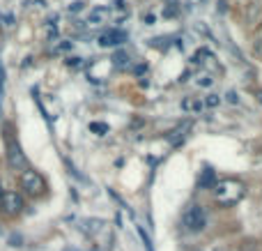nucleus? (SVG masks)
I'll list each match as a JSON object with an SVG mask.
<instances>
[{
  "label": "nucleus",
  "instance_id": "6",
  "mask_svg": "<svg viewBox=\"0 0 262 251\" xmlns=\"http://www.w3.org/2000/svg\"><path fill=\"white\" fill-rule=\"evenodd\" d=\"M127 39V32L122 30H106L99 35V46H104V49H108V46H120L122 41Z\"/></svg>",
  "mask_w": 262,
  "mask_h": 251
},
{
  "label": "nucleus",
  "instance_id": "17",
  "mask_svg": "<svg viewBox=\"0 0 262 251\" xmlns=\"http://www.w3.org/2000/svg\"><path fill=\"white\" fill-rule=\"evenodd\" d=\"M78 9H83V3H74L72 7H69V12H78Z\"/></svg>",
  "mask_w": 262,
  "mask_h": 251
},
{
  "label": "nucleus",
  "instance_id": "4",
  "mask_svg": "<svg viewBox=\"0 0 262 251\" xmlns=\"http://www.w3.org/2000/svg\"><path fill=\"white\" fill-rule=\"evenodd\" d=\"M0 207H3V212H5V215H9V217L21 215V210H23L21 194H16V192H3V196H0Z\"/></svg>",
  "mask_w": 262,
  "mask_h": 251
},
{
  "label": "nucleus",
  "instance_id": "3",
  "mask_svg": "<svg viewBox=\"0 0 262 251\" xmlns=\"http://www.w3.org/2000/svg\"><path fill=\"white\" fill-rule=\"evenodd\" d=\"M21 187L26 189L28 194H32V196H39V194H44L46 182H44V178H41L37 171L26 169V171L21 173Z\"/></svg>",
  "mask_w": 262,
  "mask_h": 251
},
{
  "label": "nucleus",
  "instance_id": "14",
  "mask_svg": "<svg viewBox=\"0 0 262 251\" xmlns=\"http://www.w3.org/2000/svg\"><path fill=\"white\" fill-rule=\"evenodd\" d=\"M3 86H5V69L0 67V99H3Z\"/></svg>",
  "mask_w": 262,
  "mask_h": 251
},
{
  "label": "nucleus",
  "instance_id": "19",
  "mask_svg": "<svg viewBox=\"0 0 262 251\" xmlns=\"http://www.w3.org/2000/svg\"><path fill=\"white\" fill-rule=\"evenodd\" d=\"M258 99H260V101H262V92H258Z\"/></svg>",
  "mask_w": 262,
  "mask_h": 251
},
{
  "label": "nucleus",
  "instance_id": "15",
  "mask_svg": "<svg viewBox=\"0 0 262 251\" xmlns=\"http://www.w3.org/2000/svg\"><path fill=\"white\" fill-rule=\"evenodd\" d=\"M198 86H212V78H209V76H203V78L198 81Z\"/></svg>",
  "mask_w": 262,
  "mask_h": 251
},
{
  "label": "nucleus",
  "instance_id": "7",
  "mask_svg": "<svg viewBox=\"0 0 262 251\" xmlns=\"http://www.w3.org/2000/svg\"><path fill=\"white\" fill-rule=\"evenodd\" d=\"M214 184H216V175H214V171L205 169L203 175H200V180H198V187L200 189H209V187H214Z\"/></svg>",
  "mask_w": 262,
  "mask_h": 251
},
{
  "label": "nucleus",
  "instance_id": "13",
  "mask_svg": "<svg viewBox=\"0 0 262 251\" xmlns=\"http://www.w3.org/2000/svg\"><path fill=\"white\" fill-rule=\"evenodd\" d=\"M219 101H221V99H219L216 95H209L207 99H205V106H209V109H214V106H219Z\"/></svg>",
  "mask_w": 262,
  "mask_h": 251
},
{
  "label": "nucleus",
  "instance_id": "8",
  "mask_svg": "<svg viewBox=\"0 0 262 251\" xmlns=\"http://www.w3.org/2000/svg\"><path fill=\"white\" fill-rule=\"evenodd\" d=\"M113 65L118 69H124L129 65V55L124 53V51H120V53H115V58H113Z\"/></svg>",
  "mask_w": 262,
  "mask_h": 251
},
{
  "label": "nucleus",
  "instance_id": "16",
  "mask_svg": "<svg viewBox=\"0 0 262 251\" xmlns=\"http://www.w3.org/2000/svg\"><path fill=\"white\" fill-rule=\"evenodd\" d=\"M255 53L262 55V37H258V41H255Z\"/></svg>",
  "mask_w": 262,
  "mask_h": 251
},
{
  "label": "nucleus",
  "instance_id": "2",
  "mask_svg": "<svg viewBox=\"0 0 262 251\" xmlns=\"http://www.w3.org/2000/svg\"><path fill=\"white\" fill-rule=\"evenodd\" d=\"M182 221H184L186 231H191V233H203L205 226H207V215H205V210L200 205H191L189 210L184 212Z\"/></svg>",
  "mask_w": 262,
  "mask_h": 251
},
{
  "label": "nucleus",
  "instance_id": "9",
  "mask_svg": "<svg viewBox=\"0 0 262 251\" xmlns=\"http://www.w3.org/2000/svg\"><path fill=\"white\" fill-rule=\"evenodd\" d=\"M90 129H92L95 134H99V136L108 134V124H104V122H92V124H90Z\"/></svg>",
  "mask_w": 262,
  "mask_h": 251
},
{
  "label": "nucleus",
  "instance_id": "10",
  "mask_svg": "<svg viewBox=\"0 0 262 251\" xmlns=\"http://www.w3.org/2000/svg\"><path fill=\"white\" fill-rule=\"evenodd\" d=\"M182 106H184L186 111H189V109H193V111L203 109V104H200V101H193V99H184V101H182Z\"/></svg>",
  "mask_w": 262,
  "mask_h": 251
},
{
  "label": "nucleus",
  "instance_id": "12",
  "mask_svg": "<svg viewBox=\"0 0 262 251\" xmlns=\"http://www.w3.org/2000/svg\"><path fill=\"white\" fill-rule=\"evenodd\" d=\"M138 235H140V240H143V244H145V249L147 251H154L152 249V242H149V238H147V233H145L143 228H138Z\"/></svg>",
  "mask_w": 262,
  "mask_h": 251
},
{
  "label": "nucleus",
  "instance_id": "1",
  "mask_svg": "<svg viewBox=\"0 0 262 251\" xmlns=\"http://www.w3.org/2000/svg\"><path fill=\"white\" fill-rule=\"evenodd\" d=\"M242 194H244V187H242V182H237V180H226V182H219L216 187H214V198H216V203H221V205H235L242 198Z\"/></svg>",
  "mask_w": 262,
  "mask_h": 251
},
{
  "label": "nucleus",
  "instance_id": "18",
  "mask_svg": "<svg viewBox=\"0 0 262 251\" xmlns=\"http://www.w3.org/2000/svg\"><path fill=\"white\" fill-rule=\"evenodd\" d=\"M228 99H230L232 104H237V101H239V99H237V92H228Z\"/></svg>",
  "mask_w": 262,
  "mask_h": 251
},
{
  "label": "nucleus",
  "instance_id": "5",
  "mask_svg": "<svg viewBox=\"0 0 262 251\" xmlns=\"http://www.w3.org/2000/svg\"><path fill=\"white\" fill-rule=\"evenodd\" d=\"M7 159H9V166H12V169H16V171H26V169H28L26 157H23V152H21V148H18V143H14V141L9 143Z\"/></svg>",
  "mask_w": 262,
  "mask_h": 251
},
{
  "label": "nucleus",
  "instance_id": "11",
  "mask_svg": "<svg viewBox=\"0 0 262 251\" xmlns=\"http://www.w3.org/2000/svg\"><path fill=\"white\" fill-rule=\"evenodd\" d=\"M106 14H108L106 9H95V12L90 14V21H92V23H95V21H101V18H104Z\"/></svg>",
  "mask_w": 262,
  "mask_h": 251
}]
</instances>
